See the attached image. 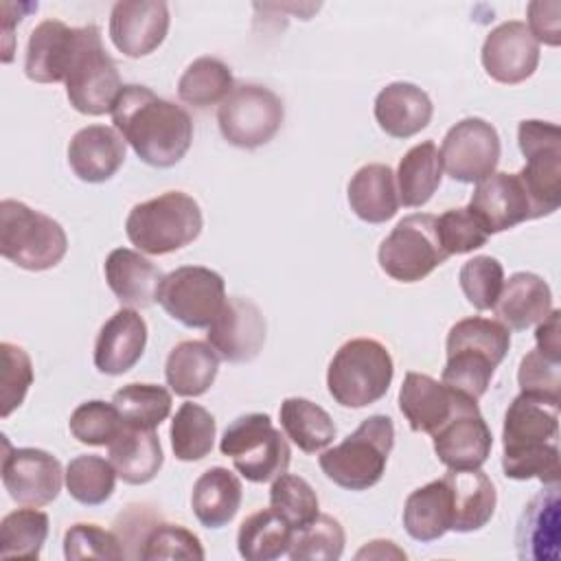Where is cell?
Returning a JSON list of instances; mask_svg holds the SVG:
<instances>
[{"label": "cell", "mask_w": 561, "mask_h": 561, "mask_svg": "<svg viewBox=\"0 0 561 561\" xmlns=\"http://www.w3.org/2000/svg\"><path fill=\"white\" fill-rule=\"evenodd\" d=\"M219 451L232 458L234 469L250 482H270L287 471L289 445L263 412L241 414L219 440Z\"/></svg>", "instance_id": "9"}, {"label": "cell", "mask_w": 561, "mask_h": 561, "mask_svg": "<svg viewBox=\"0 0 561 561\" xmlns=\"http://www.w3.org/2000/svg\"><path fill=\"white\" fill-rule=\"evenodd\" d=\"M351 210L366 224H386L399 210L394 171L388 164L370 162L355 171L348 182Z\"/></svg>", "instance_id": "31"}, {"label": "cell", "mask_w": 561, "mask_h": 561, "mask_svg": "<svg viewBox=\"0 0 561 561\" xmlns=\"http://www.w3.org/2000/svg\"><path fill=\"white\" fill-rule=\"evenodd\" d=\"M344 528L342 524L324 513H318L316 519L294 530L289 543L291 561H337L344 552Z\"/></svg>", "instance_id": "43"}, {"label": "cell", "mask_w": 561, "mask_h": 561, "mask_svg": "<svg viewBox=\"0 0 561 561\" xmlns=\"http://www.w3.org/2000/svg\"><path fill=\"white\" fill-rule=\"evenodd\" d=\"M517 142L526 158L517 178L530 199L533 219L548 217L561 204V129L548 121H522Z\"/></svg>", "instance_id": "10"}, {"label": "cell", "mask_w": 561, "mask_h": 561, "mask_svg": "<svg viewBox=\"0 0 561 561\" xmlns=\"http://www.w3.org/2000/svg\"><path fill=\"white\" fill-rule=\"evenodd\" d=\"M502 447L506 478L557 484L561 476L559 405L519 392L504 414Z\"/></svg>", "instance_id": "2"}, {"label": "cell", "mask_w": 561, "mask_h": 561, "mask_svg": "<svg viewBox=\"0 0 561 561\" xmlns=\"http://www.w3.org/2000/svg\"><path fill=\"white\" fill-rule=\"evenodd\" d=\"M394 377L390 351L375 337L344 342L327 370V388L342 408H366L386 397Z\"/></svg>", "instance_id": "6"}, {"label": "cell", "mask_w": 561, "mask_h": 561, "mask_svg": "<svg viewBox=\"0 0 561 561\" xmlns=\"http://www.w3.org/2000/svg\"><path fill=\"white\" fill-rule=\"evenodd\" d=\"M434 105L425 90L410 81L388 83L375 96V118L392 138H410L432 121Z\"/></svg>", "instance_id": "27"}, {"label": "cell", "mask_w": 561, "mask_h": 561, "mask_svg": "<svg viewBox=\"0 0 561 561\" xmlns=\"http://www.w3.org/2000/svg\"><path fill=\"white\" fill-rule=\"evenodd\" d=\"M379 267L399 283H419L447 261L436 234V217L414 213L403 217L381 241Z\"/></svg>", "instance_id": "12"}, {"label": "cell", "mask_w": 561, "mask_h": 561, "mask_svg": "<svg viewBox=\"0 0 561 561\" xmlns=\"http://www.w3.org/2000/svg\"><path fill=\"white\" fill-rule=\"evenodd\" d=\"M219 370V355L208 342L184 340L175 344L164 364L167 386L178 397L204 394Z\"/></svg>", "instance_id": "32"}, {"label": "cell", "mask_w": 561, "mask_h": 561, "mask_svg": "<svg viewBox=\"0 0 561 561\" xmlns=\"http://www.w3.org/2000/svg\"><path fill=\"white\" fill-rule=\"evenodd\" d=\"M500 151L497 129L484 118L469 116L449 127L438 153L440 164L451 180L478 184L495 171Z\"/></svg>", "instance_id": "14"}, {"label": "cell", "mask_w": 561, "mask_h": 561, "mask_svg": "<svg viewBox=\"0 0 561 561\" xmlns=\"http://www.w3.org/2000/svg\"><path fill=\"white\" fill-rule=\"evenodd\" d=\"M241 497V480L226 467H210L195 480L191 506L204 528H224L234 519Z\"/></svg>", "instance_id": "33"}, {"label": "cell", "mask_w": 561, "mask_h": 561, "mask_svg": "<svg viewBox=\"0 0 561 561\" xmlns=\"http://www.w3.org/2000/svg\"><path fill=\"white\" fill-rule=\"evenodd\" d=\"M156 302L180 324L208 329L226 302V283L210 267L182 265L162 278Z\"/></svg>", "instance_id": "13"}, {"label": "cell", "mask_w": 561, "mask_h": 561, "mask_svg": "<svg viewBox=\"0 0 561 561\" xmlns=\"http://www.w3.org/2000/svg\"><path fill=\"white\" fill-rule=\"evenodd\" d=\"M278 416L287 438L305 454L327 449L337 434L329 412L302 397H287L280 403Z\"/></svg>", "instance_id": "36"}, {"label": "cell", "mask_w": 561, "mask_h": 561, "mask_svg": "<svg viewBox=\"0 0 561 561\" xmlns=\"http://www.w3.org/2000/svg\"><path fill=\"white\" fill-rule=\"evenodd\" d=\"M68 427L79 443L105 447L125 430V421L114 403L94 399L75 408Z\"/></svg>", "instance_id": "46"}, {"label": "cell", "mask_w": 561, "mask_h": 561, "mask_svg": "<svg viewBox=\"0 0 561 561\" xmlns=\"http://www.w3.org/2000/svg\"><path fill=\"white\" fill-rule=\"evenodd\" d=\"M465 394L423 373H405L399 390V410L412 432L434 434L458 408Z\"/></svg>", "instance_id": "24"}, {"label": "cell", "mask_w": 561, "mask_h": 561, "mask_svg": "<svg viewBox=\"0 0 561 561\" xmlns=\"http://www.w3.org/2000/svg\"><path fill=\"white\" fill-rule=\"evenodd\" d=\"M64 482L61 462L53 454L37 447L11 449L7 443L2 484L11 500L24 506H46L59 495Z\"/></svg>", "instance_id": "16"}, {"label": "cell", "mask_w": 561, "mask_h": 561, "mask_svg": "<svg viewBox=\"0 0 561 561\" xmlns=\"http://www.w3.org/2000/svg\"><path fill=\"white\" fill-rule=\"evenodd\" d=\"M519 390L524 394L543 399L548 403L559 405V392H561V359H552L543 355L539 348L528 351L517 370Z\"/></svg>", "instance_id": "50"}, {"label": "cell", "mask_w": 561, "mask_h": 561, "mask_svg": "<svg viewBox=\"0 0 561 561\" xmlns=\"http://www.w3.org/2000/svg\"><path fill=\"white\" fill-rule=\"evenodd\" d=\"M112 403L125 425L156 430L171 414V392L158 383H127L114 392Z\"/></svg>", "instance_id": "42"}, {"label": "cell", "mask_w": 561, "mask_h": 561, "mask_svg": "<svg viewBox=\"0 0 561 561\" xmlns=\"http://www.w3.org/2000/svg\"><path fill=\"white\" fill-rule=\"evenodd\" d=\"M206 337L221 359L252 362L265 344V318L250 298L230 296L210 322Z\"/></svg>", "instance_id": "17"}, {"label": "cell", "mask_w": 561, "mask_h": 561, "mask_svg": "<svg viewBox=\"0 0 561 561\" xmlns=\"http://www.w3.org/2000/svg\"><path fill=\"white\" fill-rule=\"evenodd\" d=\"M169 7L162 0H121L110 13V39L131 59L151 55L167 37Z\"/></svg>", "instance_id": "18"}, {"label": "cell", "mask_w": 561, "mask_h": 561, "mask_svg": "<svg viewBox=\"0 0 561 561\" xmlns=\"http://www.w3.org/2000/svg\"><path fill=\"white\" fill-rule=\"evenodd\" d=\"M399 204L419 208L432 199L443 180V164L438 147L432 140L419 142L405 151L397 167Z\"/></svg>", "instance_id": "35"}, {"label": "cell", "mask_w": 561, "mask_h": 561, "mask_svg": "<svg viewBox=\"0 0 561 561\" xmlns=\"http://www.w3.org/2000/svg\"><path fill=\"white\" fill-rule=\"evenodd\" d=\"M541 489L524 508L517 533L515 546L517 557L526 561H557L559 559V537H561V502H559V486L543 484Z\"/></svg>", "instance_id": "21"}, {"label": "cell", "mask_w": 561, "mask_h": 561, "mask_svg": "<svg viewBox=\"0 0 561 561\" xmlns=\"http://www.w3.org/2000/svg\"><path fill=\"white\" fill-rule=\"evenodd\" d=\"M285 118L283 101L276 92L259 83H234L230 94L219 103L217 125L221 136L241 149L267 145Z\"/></svg>", "instance_id": "11"}, {"label": "cell", "mask_w": 561, "mask_h": 561, "mask_svg": "<svg viewBox=\"0 0 561 561\" xmlns=\"http://www.w3.org/2000/svg\"><path fill=\"white\" fill-rule=\"evenodd\" d=\"M64 83L66 96L77 112L88 116L112 112L123 81L114 59L103 46L99 26L88 24L77 28V46Z\"/></svg>", "instance_id": "8"}, {"label": "cell", "mask_w": 561, "mask_h": 561, "mask_svg": "<svg viewBox=\"0 0 561 561\" xmlns=\"http://www.w3.org/2000/svg\"><path fill=\"white\" fill-rule=\"evenodd\" d=\"M270 508L294 530H298L318 517L320 502L313 486L305 478L285 471L272 482Z\"/></svg>", "instance_id": "44"}, {"label": "cell", "mask_w": 561, "mask_h": 561, "mask_svg": "<svg viewBox=\"0 0 561 561\" xmlns=\"http://www.w3.org/2000/svg\"><path fill=\"white\" fill-rule=\"evenodd\" d=\"M142 561H158V559H188L202 561L204 548L199 537L180 524L158 522L147 528L145 537L140 539V548L136 552Z\"/></svg>", "instance_id": "45"}, {"label": "cell", "mask_w": 561, "mask_h": 561, "mask_svg": "<svg viewBox=\"0 0 561 561\" xmlns=\"http://www.w3.org/2000/svg\"><path fill=\"white\" fill-rule=\"evenodd\" d=\"M116 476L110 458L105 460L94 454H83L68 462L64 480L72 500L85 506H99L112 497Z\"/></svg>", "instance_id": "41"}, {"label": "cell", "mask_w": 561, "mask_h": 561, "mask_svg": "<svg viewBox=\"0 0 561 561\" xmlns=\"http://www.w3.org/2000/svg\"><path fill=\"white\" fill-rule=\"evenodd\" d=\"M394 447V425L386 414L364 419L340 445L329 447L318 458L322 473L346 491H366L375 486L388 465Z\"/></svg>", "instance_id": "4"}, {"label": "cell", "mask_w": 561, "mask_h": 561, "mask_svg": "<svg viewBox=\"0 0 561 561\" xmlns=\"http://www.w3.org/2000/svg\"><path fill=\"white\" fill-rule=\"evenodd\" d=\"M48 537V515L37 506L18 508L0 522L2 559H37Z\"/></svg>", "instance_id": "40"}, {"label": "cell", "mask_w": 561, "mask_h": 561, "mask_svg": "<svg viewBox=\"0 0 561 561\" xmlns=\"http://www.w3.org/2000/svg\"><path fill=\"white\" fill-rule=\"evenodd\" d=\"M561 311L552 309L539 324L535 331V340H537V348L552 357V359H561Z\"/></svg>", "instance_id": "53"}, {"label": "cell", "mask_w": 561, "mask_h": 561, "mask_svg": "<svg viewBox=\"0 0 561 561\" xmlns=\"http://www.w3.org/2000/svg\"><path fill=\"white\" fill-rule=\"evenodd\" d=\"M107 456L118 478L127 484L151 482L164 462L156 430L131 425H125V430L107 445Z\"/></svg>", "instance_id": "34"}, {"label": "cell", "mask_w": 561, "mask_h": 561, "mask_svg": "<svg viewBox=\"0 0 561 561\" xmlns=\"http://www.w3.org/2000/svg\"><path fill=\"white\" fill-rule=\"evenodd\" d=\"M432 440L438 460L451 471L480 469L493 447V434L480 414L478 401L469 397L432 434Z\"/></svg>", "instance_id": "15"}, {"label": "cell", "mask_w": 561, "mask_h": 561, "mask_svg": "<svg viewBox=\"0 0 561 561\" xmlns=\"http://www.w3.org/2000/svg\"><path fill=\"white\" fill-rule=\"evenodd\" d=\"M125 145L127 142L114 127L88 125L70 138L68 164L81 182H107L125 162Z\"/></svg>", "instance_id": "23"}, {"label": "cell", "mask_w": 561, "mask_h": 561, "mask_svg": "<svg viewBox=\"0 0 561 561\" xmlns=\"http://www.w3.org/2000/svg\"><path fill=\"white\" fill-rule=\"evenodd\" d=\"M445 480L451 489L454 522L451 530L473 533L486 526L495 513L497 493L491 478L480 469L447 471Z\"/></svg>", "instance_id": "30"}, {"label": "cell", "mask_w": 561, "mask_h": 561, "mask_svg": "<svg viewBox=\"0 0 561 561\" xmlns=\"http://www.w3.org/2000/svg\"><path fill=\"white\" fill-rule=\"evenodd\" d=\"M103 272L116 300L131 309L156 302L160 283L164 278L158 265L129 248L112 250L105 259Z\"/></svg>", "instance_id": "26"}, {"label": "cell", "mask_w": 561, "mask_h": 561, "mask_svg": "<svg viewBox=\"0 0 561 561\" xmlns=\"http://www.w3.org/2000/svg\"><path fill=\"white\" fill-rule=\"evenodd\" d=\"M397 557V559H405V552L403 550H399V548H394V543L392 541H386V539H375V541H370L368 546H364L355 557L357 559H364V557H377V559H383V557Z\"/></svg>", "instance_id": "54"}, {"label": "cell", "mask_w": 561, "mask_h": 561, "mask_svg": "<svg viewBox=\"0 0 561 561\" xmlns=\"http://www.w3.org/2000/svg\"><path fill=\"white\" fill-rule=\"evenodd\" d=\"M234 88L230 68L217 57L193 59L178 81V96L182 103L197 110L221 103Z\"/></svg>", "instance_id": "38"}, {"label": "cell", "mask_w": 561, "mask_h": 561, "mask_svg": "<svg viewBox=\"0 0 561 561\" xmlns=\"http://www.w3.org/2000/svg\"><path fill=\"white\" fill-rule=\"evenodd\" d=\"M294 528L272 508L248 515L237 533V550L248 561H274L287 554Z\"/></svg>", "instance_id": "37"}, {"label": "cell", "mask_w": 561, "mask_h": 561, "mask_svg": "<svg viewBox=\"0 0 561 561\" xmlns=\"http://www.w3.org/2000/svg\"><path fill=\"white\" fill-rule=\"evenodd\" d=\"M110 114L123 140L149 167L169 169L178 164L193 142L188 112L145 85H123Z\"/></svg>", "instance_id": "1"}, {"label": "cell", "mask_w": 561, "mask_h": 561, "mask_svg": "<svg viewBox=\"0 0 561 561\" xmlns=\"http://www.w3.org/2000/svg\"><path fill=\"white\" fill-rule=\"evenodd\" d=\"M436 234L447 256L473 252L482 248L489 239V232L467 206L449 208L440 217H436Z\"/></svg>", "instance_id": "49"}, {"label": "cell", "mask_w": 561, "mask_h": 561, "mask_svg": "<svg viewBox=\"0 0 561 561\" xmlns=\"http://www.w3.org/2000/svg\"><path fill=\"white\" fill-rule=\"evenodd\" d=\"M480 59L493 81L515 85L537 70L539 44L526 22L508 20L486 35Z\"/></svg>", "instance_id": "19"}, {"label": "cell", "mask_w": 561, "mask_h": 561, "mask_svg": "<svg viewBox=\"0 0 561 561\" xmlns=\"http://www.w3.org/2000/svg\"><path fill=\"white\" fill-rule=\"evenodd\" d=\"M2 355V373H0V386H2V410L0 416L7 419L15 408L22 405L31 383H33V364L28 353L11 342L0 344Z\"/></svg>", "instance_id": "51"}, {"label": "cell", "mask_w": 561, "mask_h": 561, "mask_svg": "<svg viewBox=\"0 0 561 561\" xmlns=\"http://www.w3.org/2000/svg\"><path fill=\"white\" fill-rule=\"evenodd\" d=\"M451 522L454 504L445 476L414 489L408 495L403 506V528L412 539L421 543L436 541L451 530Z\"/></svg>", "instance_id": "29"}, {"label": "cell", "mask_w": 561, "mask_h": 561, "mask_svg": "<svg viewBox=\"0 0 561 561\" xmlns=\"http://www.w3.org/2000/svg\"><path fill=\"white\" fill-rule=\"evenodd\" d=\"M460 289L465 298L478 309L489 311L495 307L497 296L504 285V267L495 256H473L467 263H462L458 274Z\"/></svg>", "instance_id": "47"}, {"label": "cell", "mask_w": 561, "mask_h": 561, "mask_svg": "<svg viewBox=\"0 0 561 561\" xmlns=\"http://www.w3.org/2000/svg\"><path fill=\"white\" fill-rule=\"evenodd\" d=\"M489 234L504 232L522 221L533 219L530 199L517 173L493 171L480 180L467 206Z\"/></svg>", "instance_id": "20"}, {"label": "cell", "mask_w": 561, "mask_h": 561, "mask_svg": "<svg viewBox=\"0 0 561 561\" xmlns=\"http://www.w3.org/2000/svg\"><path fill=\"white\" fill-rule=\"evenodd\" d=\"M68 250L61 224L24 202H0V254L28 272L55 267Z\"/></svg>", "instance_id": "7"}, {"label": "cell", "mask_w": 561, "mask_h": 561, "mask_svg": "<svg viewBox=\"0 0 561 561\" xmlns=\"http://www.w3.org/2000/svg\"><path fill=\"white\" fill-rule=\"evenodd\" d=\"M215 416L199 403L186 401L171 421V449L178 460L195 462L206 458L215 445Z\"/></svg>", "instance_id": "39"}, {"label": "cell", "mask_w": 561, "mask_h": 561, "mask_svg": "<svg viewBox=\"0 0 561 561\" xmlns=\"http://www.w3.org/2000/svg\"><path fill=\"white\" fill-rule=\"evenodd\" d=\"M202 226V208L184 191H167L153 199L140 202L125 219V232L131 245L156 256L193 243Z\"/></svg>", "instance_id": "5"}, {"label": "cell", "mask_w": 561, "mask_h": 561, "mask_svg": "<svg viewBox=\"0 0 561 561\" xmlns=\"http://www.w3.org/2000/svg\"><path fill=\"white\" fill-rule=\"evenodd\" d=\"M147 346V322L129 307L118 309L99 331L94 342V366L103 375L131 370Z\"/></svg>", "instance_id": "22"}, {"label": "cell", "mask_w": 561, "mask_h": 561, "mask_svg": "<svg viewBox=\"0 0 561 561\" xmlns=\"http://www.w3.org/2000/svg\"><path fill=\"white\" fill-rule=\"evenodd\" d=\"M77 46V28L61 20L48 18L39 22L28 37L24 55V72L35 83L66 81L68 66Z\"/></svg>", "instance_id": "25"}, {"label": "cell", "mask_w": 561, "mask_h": 561, "mask_svg": "<svg viewBox=\"0 0 561 561\" xmlns=\"http://www.w3.org/2000/svg\"><path fill=\"white\" fill-rule=\"evenodd\" d=\"M64 554L68 561L79 559H101V561H118L127 557L123 550V541L112 533L96 524H75L64 535Z\"/></svg>", "instance_id": "48"}, {"label": "cell", "mask_w": 561, "mask_h": 561, "mask_svg": "<svg viewBox=\"0 0 561 561\" xmlns=\"http://www.w3.org/2000/svg\"><path fill=\"white\" fill-rule=\"evenodd\" d=\"M511 346V333L500 320L471 316L458 320L447 333V364L440 381L478 401Z\"/></svg>", "instance_id": "3"}, {"label": "cell", "mask_w": 561, "mask_h": 561, "mask_svg": "<svg viewBox=\"0 0 561 561\" xmlns=\"http://www.w3.org/2000/svg\"><path fill=\"white\" fill-rule=\"evenodd\" d=\"M561 4L559 2H543L535 0L528 4V31L530 35L548 46L561 44Z\"/></svg>", "instance_id": "52"}, {"label": "cell", "mask_w": 561, "mask_h": 561, "mask_svg": "<svg viewBox=\"0 0 561 561\" xmlns=\"http://www.w3.org/2000/svg\"><path fill=\"white\" fill-rule=\"evenodd\" d=\"M493 309L506 329L526 331L552 311V291L541 276L515 272L504 280Z\"/></svg>", "instance_id": "28"}]
</instances>
